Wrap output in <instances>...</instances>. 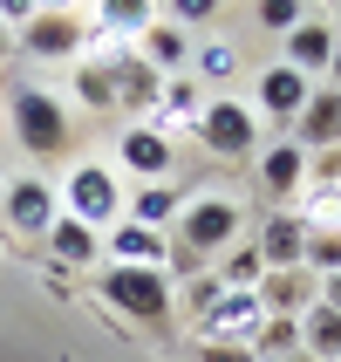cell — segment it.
<instances>
[{
	"mask_svg": "<svg viewBox=\"0 0 341 362\" xmlns=\"http://www.w3.org/2000/svg\"><path fill=\"white\" fill-rule=\"evenodd\" d=\"M7 117H14V144L20 151H35V158L68 151V110H61L41 82H14V89H7Z\"/></svg>",
	"mask_w": 341,
	"mask_h": 362,
	"instance_id": "1",
	"label": "cell"
},
{
	"mask_svg": "<svg viewBox=\"0 0 341 362\" xmlns=\"http://www.w3.org/2000/svg\"><path fill=\"white\" fill-rule=\"evenodd\" d=\"M102 301L130 315V322H164L171 315V274L164 267H109L102 274Z\"/></svg>",
	"mask_w": 341,
	"mask_h": 362,
	"instance_id": "2",
	"label": "cell"
},
{
	"mask_svg": "<svg viewBox=\"0 0 341 362\" xmlns=\"http://www.w3.org/2000/svg\"><path fill=\"white\" fill-rule=\"evenodd\" d=\"M239 240V199H219V192H205L178 212V246H191L198 260L225 253V246Z\"/></svg>",
	"mask_w": 341,
	"mask_h": 362,
	"instance_id": "3",
	"label": "cell"
},
{
	"mask_svg": "<svg viewBox=\"0 0 341 362\" xmlns=\"http://www.w3.org/2000/svg\"><path fill=\"white\" fill-rule=\"evenodd\" d=\"M20 41H28L41 62H82L96 35H89V14H76V7H35Z\"/></svg>",
	"mask_w": 341,
	"mask_h": 362,
	"instance_id": "4",
	"label": "cell"
},
{
	"mask_svg": "<svg viewBox=\"0 0 341 362\" xmlns=\"http://www.w3.org/2000/svg\"><path fill=\"white\" fill-rule=\"evenodd\" d=\"M198 137L212 158H253V144H260V117L232 96H205L198 110Z\"/></svg>",
	"mask_w": 341,
	"mask_h": 362,
	"instance_id": "5",
	"label": "cell"
},
{
	"mask_svg": "<svg viewBox=\"0 0 341 362\" xmlns=\"http://www.w3.org/2000/svg\"><path fill=\"white\" fill-rule=\"evenodd\" d=\"M68 219L76 226H116L123 219V185L109 164H82V171H68Z\"/></svg>",
	"mask_w": 341,
	"mask_h": 362,
	"instance_id": "6",
	"label": "cell"
},
{
	"mask_svg": "<svg viewBox=\"0 0 341 362\" xmlns=\"http://www.w3.org/2000/svg\"><path fill=\"white\" fill-rule=\"evenodd\" d=\"M260 328H266L260 294H219V301L198 315V335H205V342H219V349H253V342H260Z\"/></svg>",
	"mask_w": 341,
	"mask_h": 362,
	"instance_id": "7",
	"label": "cell"
},
{
	"mask_svg": "<svg viewBox=\"0 0 341 362\" xmlns=\"http://www.w3.org/2000/svg\"><path fill=\"white\" fill-rule=\"evenodd\" d=\"M0 212H7V226H14V233L48 240V226L61 219V199H55L41 178H14V185H7V199H0Z\"/></svg>",
	"mask_w": 341,
	"mask_h": 362,
	"instance_id": "8",
	"label": "cell"
},
{
	"mask_svg": "<svg viewBox=\"0 0 341 362\" xmlns=\"http://www.w3.org/2000/svg\"><path fill=\"white\" fill-rule=\"evenodd\" d=\"M253 294H260L266 315H280V322H301L307 308L321 301V274H307V267H287V274H266Z\"/></svg>",
	"mask_w": 341,
	"mask_h": 362,
	"instance_id": "9",
	"label": "cell"
},
{
	"mask_svg": "<svg viewBox=\"0 0 341 362\" xmlns=\"http://www.w3.org/2000/svg\"><path fill=\"white\" fill-rule=\"evenodd\" d=\"M260 267L266 274H287V267H307V226H301V212H273V219L260 226Z\"/></svg>",
	"mask_w": 341,
	"mask_h": 362,
	"instance_id": "10",
	"label": "cell"
},
{
	"mask_svg": "<svg viewBox=\"0 0 341 362\" xmlns=\"http://www.w3.org/2000/svg\"><path fill=\"white\" fill-rule=\"evenodd\" d=\"M191 48H198V41L184 35V28H171L164 14L137 35V55H143V69H150V76H184V69H191Z\"/></svg>",
	"mask_w": 341,
	"mask_h": 362,
	"instance_id": "11",
	"label": "cell"
},
{
	"mask_svg": "<svg viewBox=\"0 0 341 362\" xmlns=\"http://www.w3.org/2000/svg\"><path fill=\"white\" fill-rule=\"evenodd\" d=\"M171 137L164 130H150V123H137V130H123V171H137L143 185H164V171H171Z\"/></svg>",
	"mask_w": 341,
	"mask_h": 362,
	"instance_id": "12",
	"label": "cell"
},
{
	"mask_svg": "<svg viewBox=\"0 0 341 362\" xmlns=\"http://www.w3.org/2000/svg\"><path fill=\"white\" fill-rule=\"evenodd\" d=\"M307 96H314V82H307V76H294L287 62H273V69L260 76V110H266V117H280V123H294V117H301V110H307Z\"/></svg>",
	"mask_w": 341,
	"mask_h": 362,
	"instance_id": "13",
	"label": "cell"
},
{
	"mask_svg": "<svg viewBox=\"0 0 341 362\" xmlns=\"http://www.w3.org/2000/svg\"><path fill=\"white\" fill-rule=\"evenodd\" d=\"M328 62H335V28H328V21H301V28L287 35V69L314 82Z\"/></svg>",
	"mask_w": 341,
	"mask_h": 362,
	"instance_id": "14",
	"label": "cell"
},
{
	"mask_svg": "<svg viewBox=\"0 0 341 362\" xmlns=\"http://www.w3.org/2000/svg\"><path fill=\"white\" fill-rule=\"evenodd\" d=\"M294 123H301V151H335L341 144V89H314Z\"/></svg>",
	"mask_w": 341,
	"mask_h": 362,
	"instance_id": "15",
	"label": "cell"
},
{
	"mask_svg": "<svg viewBox=\"0 0 341 362\" xmlns=\"http://www.w3.org/2000/svg\"><path fill=\"white\" fill-rule=\"evenodd\" d=\"M150 21H157L150 0H102V7H89V28H102L96 41H116V48H123V41H137Z\"/></svg>",
	"mask_w": 341,
	"mask_h": 362,
	"instance_id": "16",
	"label": "cell"
},
{
	"mask_svg": "<svg viewBox=\"0 0 341 362\" xmlns=\"http://www.w3.org/2000/svg\"><path fill=\"white\" fill-rule=\"evenodd\" d=\"M260 185L273 192V199H301L307 192V151L301 144H273L260 158Z\"/></svg>",
	"mask_w": 341,
	"mask_h": 362,
	"instance_id": "17",
	"label": "cell"
},
{
	"mask_svg": "<svg viewBox=\"0 0 341 362\" xmlns=\"http://www.w3.org/2000/svg\"><path fill=\"white\" fill-rule=\"evenodd\" d=\"M150 110H157V123H171V130H184V123H198V110H205V89L191 76H164L157 82V96H150ZM150 123V130H157Z\"/></svg>",
	"mask_w": 341,
	"mask_h": 362,
	"instance_id": "18",
	"label": "cell"
},
{
	"mask_svg": "<svg viewBox=\"0 0 341 362\" xmlns=\"http://www.w3.org/2000/svg\"><path fill=\"white\" fill-rule=\"evenodd\" d=\"M109 253H116V267H164V260H171L164 233H150V226H130V219H116V233H109Z\"/></svg>",
	"mask_w": 341,
	"mask_h": 362,
	"instance_id": "19",
	"label": "cell"
},
{
	"mask_svg": "<svg viewBox=\"0 0 341 362\" xmlns=\"http://www.w3.org/2000/svg\"><path fill=\"white\" fill-rule=\"evenodd\" d=\"M48 253H55V267H89L102 253V240L89 233V226H76L68 212H61L55 226H48Z\"/></svg>",
	"mask_w": 341,
	"mask_h": 362,
	"instance_id": "20",
	"label": "cell"
},
{
	"mask_svg": "<svg viewBox=\"0 0 341 362\" xmlns=\"http://www.w3.org/2000/svg\"><path fill=\"white\" fill-rule=\"evenodd\" d=\"M301 349H307L314 362H341V315H335V308L314 301V308L301 315Z\"/></svg>",
	"mask_w": 341,
	"mask_h": 362,
	"instance_id": "21",
	"label": "cell"
},
{
	"mask_svg": "<svg viewBox=\"0 0 341 362\" xmlns=\"http://www.w3.org/2000/svg\"><path fill=\"white\" fill-rule=\"evenodd\" d=\"M184 76L198 82V89H212V82H232V76H239V48H232V41H219V35H212V41H198Z\"/></svg>",
	"mask_w": 341,
	"mask_h": 362,
	"instance_id": "22",
	"label": "cell"
},
{
	"mask_svg": "<svg viewBox=\"0 0 341 362\" xmlns=\"http://www.w3.org/2000/svg\"><path fill=\"white\" fill-rule=\"evenodd\" d=\"M171 219H178V192H171V185H143V192H130V226L164 233Z\"/></svg>",
	"mask_w": 341,
	"mask_h": 362,
	"instance_id": "23",
	"label": "cell"
},
{
	"mask_svg": "<svg viewBox=\"0 0 341 362\" xmlns=\"http://www.w3.org/2000/svg\"><path fill=\"white\" fill-rule=\"evenodd\" d=\"M212 281H219L225 294H253V287L266 281V267H260V253H253V246H232V253L219 260V274H212Z\"/></svg>",
	"mask_w": 341,
	"mask_h": 362,
	"instance_id": "24",
	"label": "cell"
},
{
	"mask_svg": "<svg viewBox=\"0 0 341 362\" xmlns=\"http://www.w3.org/2000/svg\"><path fill=\"white\" fill-rule=\"evenodd\" d=\"M294 349H301V322H280V315H266L260 342H253V362H280V356H294Z\"/></svg>",
	"mask_w": 341,
	"mask_h": 362,
	"instance_id": "25",
	"label": "cell"
},
{
	"mask_svg": "<svg viewBox=\"0 0 341 362\" xmlns=\"http://www.w3.org/2000/svg\"><path fill=\"white\" fill-rule=\"evenodd\" d=\"M76 96L89 103V110H109V103H116V96H109V76H102V69H96L89 55L76 62Z\"/></svg>",
	"mask_w": 341,
	"mask_h": 362,
	"instance_id": "26",
	"label": "cell"
},
{
	"mask_svg": "<svg viewBox=\"0 0 341 362\" xmlns=\"http://www.w3.org/2000/svg\"><path fill=\"white\" fill-rule=\"evenodd\" d=\"M301 0H260V28H287V35H294V28H301Z\"/></svg>",
	"mask_w": 341,
	"mask_h": 362,
	"instance_id": "27",
	"label": "cell"
},
{
	"mask_svg": "<svg viewBox=\"0 0 341 362\" xmlns=\"http://www.w3.org/2000/svg\"><path fill=\"white\" fill-rule=\"evenodd\" d=\"M212 14H219L212 0H178V7H171L164 21H171V28H198V21H212Z\"/></svg>",
	"mask_w": 341,
	"mask_h": 362,
	"instance_id": "28",
	"label": "cell"
},
{
	"mask_svg": "<svg viewBox=\"0 0 341 362\" xmlns=\"http://www.w3.org/2000/svg\"><path fill=\"white\" fill-rule=\"evenodd\" d=\"M198 362H253V349H219V342H205Z\"/></svg>",
	"mask_w": 341,
	"mask_h": 362,
	"instance_id": "29",
	"label": "cell"
},
{
	"mask_svg": "<svg viewBox=\"0 0 341 362\" xmlns=\"http://www.w3.org/2000/svg\"><path fill=\"white\" fill-rule=\"evenodd\" d=\"M321 308H335V315H341V274H328V281H321Z\"/></svg>",
	"mask_w": 341,
	"mask_h": 362,
	"instance_id": "30",
	"label": "cell"
},
{
	"mask_svg": "<svg viewBox=\"0 0 341 362\" xmlns=\"http://www.w3.org/2000/svg\"><path fill=\"white\" fill-rule=\"evenodd\" d=\"M328 89H341V35H335V62H328Z\"/></svg>",
	"mask_w": 341,
	"mask_h": 362,
	"instance_id": "31",
	"label": "cell"
},
{
	"mask_svg": "<svg viewBox=\"0 0 341 362\" xmlns=\"http://www.w3.org/2000/svg\"><path fill=\"white\" fill-rule=\"evenodd\" d=\"M280 362H314V356H307V349H294V356H280Z\"/></svg>",
	"mask_w": 341,
	"mask_h": 362,
	"instance_id": "32",
	"label": "cell"
},
{
	"mask_svg": "<svg viewBox=\"0 0 341 362\" xmlns=\"http://www.w3.org/2000/svg\"><path fill=\"white\" fill-rule=\"evenodd\" d=\"M0 260H7V240H0Z\"/></svg>",
	"mask_w": 341,
	"mask_h": 362,
	"instance_id": "33",
	"label": "cell"
},
{
	"mask_svg": "<svg viewBox=\"0 0 341 362\" xmlns=\"http://www.w3.org/2000/svg\"><path fill=\"white\" fill-rule=\"evenodd\" d=\"M0 48H7V28H0Z\"/></svg>",
	"mask_w": 341,
	"mask_h": 362,
	"instance_id": "34",
	"label": "cell"
}]
</instances>
